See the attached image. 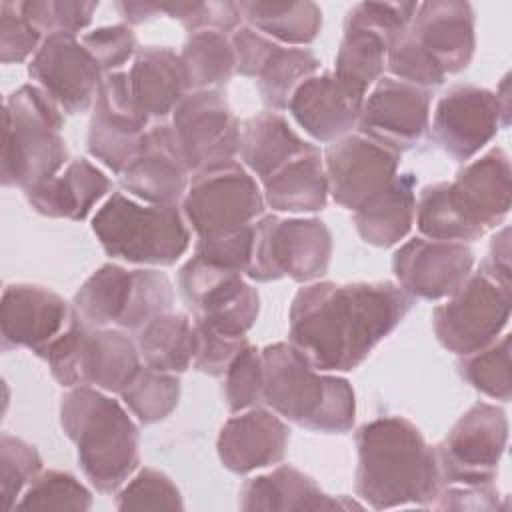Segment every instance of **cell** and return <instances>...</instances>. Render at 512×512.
I'll return each mask as SVG.
<instances>
[{
    "label": "cell",
    "instance_id": "6da1fadb",
    "mask_svg": "<svg viewBox=\"0 0 512 512\" xmlns=\"http://www.w3.org/2000/svg\"><path fill=\"white\" fill-rule=\"evenodd\" d=\"M412 300L398 284L386 280L310 282L290 304V344L322 372H350L396 330Z\"/></svg>",
    "mask_w": 512,
    "mask_h": 512
},
{
    "label": "cell",
    "instance_id": "7a4b0ae2",
    "mask_svg": "<svg viewBox=\"0 0 512 512\" xmlns=\"http://www.w3.org/2000/svg\"><path fill=\"white\" fill-rule=\"evenodd\" d=\"M356 494L374 510L430 506L442 488L436 448L404 416H382L356 430Z\"/></svg>",
    "mask_w": 512,
    "mask_h": 512
},
{
    "label": "cell",
    "instance_id": "3957f363",
    "mask_svg": "<svg viewBox=\"0 0 512 512\" xmlns=\"http://www.w3.org/2000/svg\"><path fill=\"white\" fill-rule=\"evenodd\" d=\"M60 426L78 452L86 480L112 494L138 470L140 432L124 406L94 386H76L60 398Z\"/></svg>",
    "mask_w": 512,
    "mask_h": 512
},
{
    "label": "cell",
    "instance_id": "277c9868",
    "mask_svg": "<svg viewBox=\"0 0 512 512\" xmlns=\"http://www.w3.org/2000/svg\"><path fill=\"white\" fill-rule=\"evenodd\" d=\"M262 402L280 418L322 434H346L354 426L356 396L352 384L322 372L290 342H274L262 350Z\"/></svg>",
    "mask_w": 512,
    "mask_h": 512
},
{
    "label": "cell",
    "instance_id": "5b68a950",
    "mask_svg": "<svg viewBox=\"0 0 512 512\" xmlns=\"http://www.w3.org/2000/svg\"><path fill=\"white\" fill-rule=\"evenodd\" d=\"M60 106L36 84H22L4 100L2 186L22 190L56 176L68 162Z\"/></svg>",
    "mask_w": 512,
    "mask_h": 512
},
{
    "label": "cell",
    "instance_id": "8992f818",
    "mask_svg": "<svg viewBox=\"0 0 512 512\" xmlns=\"http://www.w3.org/2000/svg\"><path fill=\"white\" fill-rule=\"evenodd\" d=\"M104 252L128 264L172 266L190 246V228L178 206L142 204L112 192L92 216Z\"/></svg>",
    "mask_w": 512,
    "mask_h": 512
},
{
    "label": "cell",
    "instance_id": "52a82bcc",
    "mask_svg": "<svg viewBox=\"0 0 512 512\" xmlns=\"http://www.w3.org/2000/svg\"><path fill=\"white\" fill-rule=\"evenodd\" d=\"M62 388L94 386L120 394L142 368L136 340L122 328H94L74 310L68 326L38 356Z\"/></svg>",
    "mask_w": 512,
    "mask_h": 512
},
{
    "label": "cell",
    "instance_id": "ba28073f",
    "mask_svg": "<svg viewBox=\"0 0 512 512\" xmlns=\"http://www.w3.org/2000/svg\"><path fill=\"white\" fill-rule=\"evenodd\" d=\"M332 258V234L320 218L262 216L254 222L252 258L246 278L274 282L290 278L310 284L328 272Z\"/></svg>",
    "mask_w": 512,
    "mask_h": 512
},
{
    "label": "cell",
    "instance_id": "9c48e42d",
    "mask_svg": "<svg viewBox=\"0 0 512 512\" xmlns=\"http://www.w3.org/2000/svg\"><path fill=\"white\" fill-rule=\"evenodd\" d=\"M264 192L244 164L228 160L192 174L180 202L196 238H220L252 226L264 212Z\"/></svg>",
    "mask_w": 512,
    "mask_h": 512
},
{
    "label": "cell",
    "instance_id": "30bf717a",
    "mask_svg": "<svg viewBox=\"0 0 512 512\" xmlns=\"http://www.w3.org/2000/svg\"><path fill=\"white\" fill-rule=\"evenodd\" d=\"M416 10L418 2L354 4L344 18L334 76L366 94L382 78L388 46L410 28Z\"/></svg>",
    "mask_w": 512,
    "mask_h": 512
},
{
    "label": "cell",
    "instance_id": "8fae6325",
    "mask_svg": "<svg viewBox=\"0 0 512 512\" xmlns=\"http://www.w3.org/2000/svg\"><path fill=\"white\" fill-rule=\"evenodd\" d=\"M512 286L482 270L472 272L448 300L434 308L432 328L438 342L458 356L492 344L510 320Z\"/></svg>",
    "mask_w": 512,
    "mask_h": 512
},
{
    "label": "cell",
    "instance_id": "7c38bea8",
    "mask_svg": "<svg viewBox=\"0 0 512 512\" xmlns=\"http://www.w3.org/2000/svg\"><path fill=\"white\" fill-rule=\"evenodd\" d=\"M178 290L196 324L228 338H246L260 312L258 290L244 274L198 256L188 258L178 270Z\"/></svg>",
    "mask_w": 512,
    "mask_h": 512
},
{
    "label": "cell",
    "instance_id": "4fadbf2b",
    "mask_svg": "<svg viewBox=\"0 0 512 512\" xmlns=\"http://www.w3.org/2000/svg\"><path fill=\"white\" fill-rule=\"evenodd\" d=\"M508 444V420L500 406L476 402L434 446L442 484H492Z\"/></svg>",
    "mask_w": 512,
    "mask_h": 512
},
{
    "label": "cell",
    "instance_id": "5bb4252c",
    "mask_svg": "<svg viewBox=\"0 0 512 512\" xmlns=\"http://www.w3.org/2000/svg\"><path fill=\"white\" fill-rule=\"evenodd\" d=\"M170 126L190 174L238 154L240 124L220 88L186 92L172 112Z\"/></svg>",
    "mask_w": 512,
    "mask_h": 512
},
{
    "label": "cell",
    "instance_id": "9a60e30c",
    "mask_svg": "<svg viewBox=\"0 0 512 512\" xmlns=\"http://www.w3.org/2000/svg\"><path fill=\"white\" fill-rule=\"evenodd\" d=\"M148 122V114L140 110L130 92L128 72H110L92 104L86 148L90 156L120 176L138 154Z\"/></svg>",
    "mask_w": 512,
    "mask_h": 512
},
{
    "label": "cell",
    "instance_id": "2e32d148",
    "mask_svg": "<svg viewBox=\"0 0 512 512\" xmlns=\"http://www.w3.org/2000/svg\"><path fill=\"white\" fill-rule=\"evenodd\" d=\"M508 122L494 90L476 84H454L436 102L432 136L448 156L466 164Z\"/></svg>",
    "mask_w": 512,
    "mask_h": 512
},
{
    "label": "cell",
    "instance_id": "e0dca14e",
    "mask_svg": "<svg viewBox=\"0 0 512 512\" xmlns=\"http://www.w3.org/2000/svg\"><path fill=\"white\" fill-rule=\"evenodd\" d=\"M28 74L66 114H82L92 108L106 76L74 34L44 36L28 62Z\"/></svg>",
    "mask_w": 512,
    "mask_h": 512
},
{
    "label": "cell",
    "instance_id": "ac0fdd59",
    "mask_svg": "<svg viewBox=\"0 0 512 512\" xmlns=\"http://www.w3.org/2000/svg\"><path fill=\"white\" fill-rule=\"evenodd\" d=\"M400 156L358 132L328 144L322 158L332 200L350 212L358 210L398 176Z\"/></svg>",
    "mask_w": 512,
    "mask_h": 512
},
{
    "label": "cell",
    "instance_id": "d6986e66",
    "mask_svg": "<svg viewBox=\"0 0 512 512\" xmlns=\"http://www.w3.org/2000/svg\"><path fill=\"white\" fill-rule=\"evenodd\" d=\"M430 104V90L384 76L364 98L356 130L402 154L430 128Z\"/></svg>",
    "mask_w": 512,
    "mask_h": 512
},
{
    "label": "cell",
    "instance_id": "ffe728a7",
    "mask_svg": "<svg viewBox=\"0 0 512 512\" xmlns=\"http://www.w3.org/2000/svg\"><path fill=\"white\" fill-rule=\"evenodd\" d=\"M474 252L466 242L430 240L424 236L404 242L392 258L398 286L420 300H440L456 292L472 274Z\"/></svg>",
    "mask_w": 512,
    "mask_h": 512
},
{
    "label": "cell",
    "instance_id": "44dd1931",
    "mask_svg": "<svg viewBox=\"0 0 512 512\" xmlns=\"http://www.w3.org/2000/svg\"><path fill=\"white\" fill-rule=\"evenodd\" d=\"M448 196L476 240L490 228L502 224L512 202V170L508 154L496 146L476 160L466 162L456 178L448 182Z\"/></svg>",
    "mask_w": 512,
    "mask_h": 512
},
{
    "label": "cell",
    "instance_id": "7402d4cb",
    "mask_svg": "<svg viewBox=\"0 0 512 512\" xmlns=\"http://www.w3.org/2000/svg\"><path fill=\"white\" fill-rule=\"evenodd\" d=\"M70 316L72 304L54 290L28 282L8 284L0 304L2 348H28L40 356L64 332Z\"/></svg>",
    "mask_w": 512,
    "mask_h": 512
},
{
    "label": "cell",
    "instance_id": "603a6c76",
    "mask_svg": "<svg viewBox=\"0 0 512 512\" xmlns=\"http://www.w3.org/2000/svg\"><path fill=\"white\" fill-rule=\"evenodd\" d=\"M188 176L172 126L158 122L146 130L138 154L122 170L120 186L146 204L178 206L188 190Z\"/></svg>",
    "mask_w": 512,
    "mask_h": 512
},
{
    "label": "cell",
    "instance_id": "cb8c5ba5",
    "mask_svg": "<svg viewBox=\"0 0 512 512\" xmlns=\"http://www.w3.org/2000/svg\"><path fill=\"white\" fill-rule=\"evenodd\" d=\"M364 98V92L342 82L334 72H322L296 88L288 110L308 136L332 144L358 126Z\"/></svg>",
    "mask_w": 512,
    "mask_h": 512
},
{
    "label": "cell",
    "instance_id": "d4e9b609",
    "mask_svg": "<svg viewBox=\"0 0 512 512\" xmlns=\"http://www.w3.org/2000/svg\"><path fill=\"white\" fill-rule=\"evenodd\" d=\"M290 428L274 410L248 408L236 412L220 428L216 452L226 470L232 474H250L260 468L278 464L286 456Z\"/></svg>",
    "mask_w": 512,
    "mask_h": 512
},
{
    "label": "cell",
    "instance_id": "484cf974",
    "mask_svg": "<svg viewBox=\"0 0 512 512\" xmlns=\"http://www.w3.org/2000/svg\"><path fill=\"white\" fill-rule=\"evenodd\" d=\"M474 8L464 0H430L418 4L410 22L412 38L434 58L446 76L472 62L476 48Z\"/></svg>",
    "mask_w": 512,
    "mask_h": 512
},
{
    "label": "cell",
    "instance_id": "4316f807",
    "mask_svg": "<svg viewBox=\"0 0 512 512\" xmlns=\"http://www.w3.org/2000/svg\"><path fill=\"white\" fill-rule=\"evenodd\" d=\"M238 508L246 512H316L352 510L364 508V504L346 496H330L312 476L290 464H282L246 480L238 494Z\"/></svg>",
    "mask_w": 512,
    "mask_h": 512
},
{
    "label": "cell",
    "instance_id": "83f0119b",
    "mask_svg": "<svg viewBox=\"0 0 512 512\" xmlns=\"http://www.w3.org/2000/svg\"><path fill=\"white\" fill-rule=\"evenodd\" d=\"M110 178L86 158H76L62 172L24 190L28 204L42 216L84 220L110 192Z\"/></svg>",
    "mask_w": 512,
    "mask_h": 512
},
{
    "label": "cell",
    "instance_id": "f1b7e54d",
    "mask_svg": "<svg viewBox=\"0 0 512 512\" xmlns=\"http://www.w3.org/2000/svg\"><path fill=\"white\" fill-rule=\"evenodd\" d=\"M314 148L276 110L258 112L240 126L238 154L244 168L260 182H266L284 164Z\"/></svg>",
    "mask_w": 512,
    "mask_h": 512
},
{
    "label": "cell",
    "instance_id": "f546056e",
    "mask_svg": "<svg viewBox=\"0 0 512 512\" xmlns=\"http://www.w3.org/2000/svg\"><path fill=\"white\" fill-rule=\"evenodd\" d=\"M128 84L140 110L160 120L172 116L188 92L180 54L168 46L138 48L128 70Z\"/></svg>",
    "mask_w": 512,
    "mask_h": 512
},
{
    "label": "cell",
    "instance_id": "4dcf8cb0",
    "mask_svg": "<svg viewBox=\"0 0 512 512\" xmlns=\"http://www.w3.org/2000/svg\"><path fill=\"white\" fill-rule=\"evenodd\" d=\"M416 214V176L398 174L382 192L352 212L360 238L378 248H390L412 230Z\"/></svg>",
    "mask_w": 512,
    "mask_h": 512
},
{
    "label": "cell",
    "instance_id": "1f68e13d",
    "mask_svg": "<svg viewBox=\"0 0 512 512\" xmlns=\"http://www.w3.org/2000/svg\"><path fill=\"white\" fill-rule=\"evenodd\" d=\"M262 184L264 202L276 212H318L330 196L320 148L290 160Z\"/></svg>",
    "mask_w": 512,
    "mask_h": 512
},
{
    "label": "cell",
    "instance_id": "d6a6232c",
    "mask_svg": "<svg viewBox=\"0 0 512 512\" xmlns=\"http://www.w3.org/2000/svg\"><path fill=\"white\" fill-rule=\"evenodd\" d=\"M242 18L250 28L286 46L312 44L322 30V10L316 2H238Z\"/></svg>",
    "mask_w": 512,
    "mask_h": 512
},
{
    "label": "cell",
    "instance_id": "836d02e7",
    "mask_svg": "<svg viewBox=\"0 0 512 512\" xmlns=\"http://www.w3.org/2000/svg\"><path fill=\"white\" fill-rule=\"evenodd\" d=\"M144 366L182 374L192 366L196 352V326L182 312H166L136 332Z\"/></svg>",
    "mask_w": 512,
    "mask_h": 512
},
{
    "label": "cell",
    "instance_id": "e575fe53",
    "mask_svg": "<svg viewBox=\"0 0 512 512\" xmlns=\"http://www.w3.org/2000/svg\"><path fill=\"white\" fill-rule=\"evenodd\" d=\"M132 290V270L118 264H102L76 290L72 310L90 326L106 328L118 324Z\"/></svg>",
    "mask_w": 512,
    "mask_h": 512
},
{
    "label": "cell",
    "instance_id": "d590c367",
    "mask_svg": "<svg viewBox=\"0 0 512 512\" xmlns=\"http://www.w3.org/2000/svg\"><path fill=\"white\" fill-rule=\"evenodd\" d=\"M180 62L188 92L220 88L236 72L232 40L216 30L192 32L182 46Z\"/></svg>",
    "mask_w": 512,
    "mask_h": 512
},
{
    "label": "cell",
    "instance_id": "8d00e7d4",
    "mask_svg": "<svg viewBox=\"0 0 512 512\" xmlns=\"http://www.w3.org/2000/svg\"><path fill=\"white\" fill-rule=\"evenodd\" d=\"M320 60L308 48L278 44L260 74L256 76L262 102L272 110H286L296 88L314 76Z\"/></svg>",
    "mask_w": 512,
    "mask_h": 512
},
{
    "label": "cell",
    "instance_id": "74e56055",
    "mask_svg": "<svg viewBox=\"0 0 512 512\" xmlns=\"http://www.w3.org/2000/svg\"><path fill=\"white\" fill-rule=\"evenodd\" d=\"M124 406L144 426L168 418L180 400V380L176 374L142 366L120 392Z\"/></svg>",
    "mask_w": 512,
    "mask_h": 512
},
{
    "label": "cell",
    "instance_id": "f35d334b",
    "mask_svg": "<svg viewBox=\"0 0 512 512\" xmlns=\"http://www.w3.org/2000/svg\"><path fill=\"white\" fill-rule=\"evenodd\" d=\"M462 378L492 400L508 402L512 396V372H510V334L496 338L492 344L462 356Z\"/></svg>",
    "mask_w": 512,
    "mask_h": 512
},
{
    "label": "cell",
    "instance_id": "ab89813d",
    "mask_svg": "<svg viewBox=\"0 0 512 512\" xmlns=\"http://www.w3.org/2000/svg\"><path fill=\"white\" fill-rule=\"evenodd\" d=\"M174 304V286L160 268L132 270V290L128 306L118 320V328L138 332L160 314L170 312Z\"/></svg>",
    "mask_w": 512,
    "mask_h": 512
},
{
    "label": "cell",
    "instance_id": "60d3db41",
    "mask_svg": "<svg viewBox=\"0 0 512 512\" xmlns=\"http://www.w3.org/2000/svg\"><path fill=\"white\" fill-rule=\"evenodd\" d=\"M92 508L90 490L70 472L44 470L22 492L14 510H72Z\"/></svg>",
    "mask_w": 512,
    "mask_h": 512
},
{
    "label": "cell",
    "instance_id": "b9f144b4",
    "mask_svg": "<svg viewBox=\"0 0 512 512\" xmlns=\"http://www.w3.org/2000/svg\"><path fill=\"white\" fill-rule=\"evenodd\" d=\"M42 472V456L38 448L18 436H0V488L4 510H14L22 492Z\"/></svg>",
    "mask_w": 512,
    "mask_h": 512
},
{
    "label": "cell",
    "instance_id": "7bdbcfd3",
    "mask_svg": "<svg viewBox=\"0 0 512 512\" xmlns=\"http://www.w3.org/2000/svg\"><path fill=\"white\" fill-rule=\"evenodd\" d=\"M118 510H182L184 500L172 478L156 468H140L116 492Z\"/></svg>",
    "mask_w": 512,
    "mask_h": 512
},
{
    "label": "cell",
    "instance_id": "ee69618b",
    "mask_svg": "<svg viewBox=\"0 0 512 512\" xmlns=\"http://www.w3.org/2000/svg\"><path fill=\"white\" fill-rule=\"evenodd\" d=\"M224 402L230 412H242L262 402L264 394V362L262 350L246 344L224 372Z\"/></svg>",
    "mask_w": 512,
    "mask_h": 512
},
{
    "label": "cell",
    "instance_id": "f6af8a7d",
    "mask_svg": "<svg viewBox=\"0 0 512 512\" xmlns=\"http://www.w3.org/2000/svg\"><path fill=\"white\" fill-rule=\"evenodd\" d=\"M98 8L94 0H24L22 14L42 34H78L90 26Z\"/></svg>",
    "mask_w": 512,
    "mask_h": 512
},
{
    "label": "cell",
    "instance_id": "bcb514c9",
    "mask_svg": "<svg viewBox=\"0 0 512 512\" xmlns=\"http://www.w3.org/2000/svg\"><path fill=\"white\" fill-rule=\"evenodd\" d=\"M386 68L390 70L392 78L420 86V88H434L446 80L442 68L434 62V58L412 38L410 30L402 32L398 38L392 40L386 52Z\"/></svg>",
    "mask_w": 512,
    "mask_h": 512
},
{
    "label": "cell",
    "instance_id": "7dc6e473",
    "mask_svg": "<svg viewBox=\"0 0 512 512\" xmlns=\"http://www.w3.org/2000/svg\"><path fill=\"white\" fill-rule=\"evenodd\" d=\"M162 12L178 20L190 34L200 30H216L228 34L234 32L242 20L238 2L230 0L162 4Z\"/></svg>",
    "mask_w": 512,
    "mask_h": 512
},
{
    "label": "cell",
    "instance_id": "c3c4849f",
    "mask_svg": "<svg viewBox=\"0 0 512 512\" xmlns=\"http://www.w3.org/2000/svg\"><path fill=\"white\" fill-rule=\"evenodd\" d=\"M44 40L20 10V2H0V60L2 64H20L36 54Z\"/></svg>",
    "mask_w": 512,
    "mask_h": 512
},
{
    "label": "cell",
    "instance_id": "681fc988",
    "mask_svg": "<svg viewBox=\"0 0 512 512\" xmlns=\"http://www.w3.org/2000/svg\"><path fill=\"white\" fill-rule=\"evenodd\" d=\"M82 44L96 58L104 74L118 72L130 58L136 56V34L128 24L100 26L82 36Z\"/></svg>",
    "mask_w": 512,
    "mask_h": 512
},
{
    "label": "cell",
    "instance_id": "f907efd6",
    "mask_svg": "<svg viewBox=\"0 0 512 512\" xmlns=\"http://www.w3.org/2000/svg\"><path fill=\"white\" fill-rule=\"evenodd\" d=\"M254 244V224L220 238H196L194 256L218 268L246 274Z\"/></svg>",
    "mask_w": 512,
    "mask_h": 512
},
{
    "label": "cell",
    "instance_id": "816d5d0a",
    "mask_svg": "<svg viewBox=\"0 0 512 512\" xmlns=\"http://www.w3.org/2000/svg\"><path fill=\"white\" fill-rule=\"evenodd\" d=\"M196 352L192 368L208 376H224L234 356L248 344L246 338H228L196 324Z\"/></svg>",
    "mask_w": 512,
    "mask_h": 512
},
{
    "label": "cell",
    "instance_id": "f5cc1de1",
    "mask_svg": "<svg viewBox=\"0 0 512 512\" xmlns=\"http://www.w3.org/2000/svg\"><path fill=\"white\" fill-rule=\"evenodd\" d=\"M232 48L236 56V72L248 78H256L272 52L276 50L278 42L270 40L268 36L260 34L258 30L246 26H238L232 36Z\"/></svg>",
    "mask_w": 512,
    "mask_h": 512
},
{
    "label": "cell",
    "instance_id": "db71d44e",
    "mask_svg": "<svg viewBox=\"0 0 512 512\" xmlns=\"http://www.w3.org/2000/svg\"><path fill=\"white\" fill-rule=\"evenodd\" d=\"M430 506L436 510H500V492L494 484H442Z\"/></svg>",
    "mask_w": 512,
    "mask_h": 512
},
{
    "label": "cell",
    "instance_id": "11a10c76",
    "mask_svg": "<svg viewBox=\"0 0 512 512\" xmlns=\"http://www.w3.org/2000/svg\"><path fill=\"white\" fill-rule=\"evenodd\" d=\"M480 270L490 278L498 280L504 286H512V272H510V228L504 226L498 230L488 246L486 260L482 262Z\"/></svg>",
    "mask_w": 512,
    "mask_h": 512
},
{
    "label": "cell",
    "instance_id": "9f6ffc18",
    "mask_svg": "<svg viewBox=\"0 0 512 512\" xmlns=\"http://www.w3.org/2000/svg\"><path fill=\"white\" fill-rule=\"evenodd\" d=\"M116 10L120 12L122 20L130 26L144 24L156 18L162 12V4L154 2H116Z\"/></svg>",
    "mask_w": 512,
    "mask_h": 512
}]
</instances>
